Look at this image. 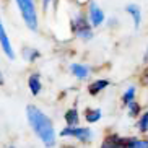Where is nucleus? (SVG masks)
<instances>
[{
	"label": "nucleus",
	"instance_id": "9b49d317",
	"mask_svg": "<svg viewBox=\"0 0 148 148\" xmlns=\"http://www.w3.org/2000/svg\"><path fill=\"white\" fill-rule=\"evenodd\" d=\"M125 12H127V15L132 18V21H134V28H135V29H138L140 25H142V8H140L137 3H129L125 7Z\"/></svg>",
	"mask_w": 148,
	"mask_h": 148
},
{
	"label": "nucleus",
	"instance_id": "39448f33",
	"mask_svg": "<svg viewBox=\"0 0 148 148\" xmlns=\"http://www.w3.org/2000/svg\"><path fill=\"white\" fill-rule=\"evenodd\" d=\"M86 16H88V21H90V25H91L93 28H99V26H103V25L106 23L104 10L101 8L95 0H90V2H88Z\"/></svg>",
	"mask_w": 148,
	"mask_h": 148
},
{
	"label": "nucleus",
	"instance_id": "1a4fd4ad",
	"mask_svg": "<svg viewBox=\"0 0 148 148\" xmlns=\"http://www.w3.org/2000/svg\"><path fill=\"white\" fill-rule=\"evenodd\" d=\"M28 88H29V93L33 96H39L42 91V80H41V75L38 72H33L28 77Z\"/></svg>",
	"mask_w": 148,
	"mask_h": 148
},
{
	"label": "nucleus",
	"instance_id": "423d86ee",
	"mask_svg": "<svg viewBox=\"0 0 148 148\" xmlns=\"http://www.w3.org/2000/svg\"><path fill=\"white\" fill-rule=\"evenodd\" d=\"M0 49H2V52L5 54L7 59L15 60L16 54H15V51H13V46H12V41H10L8 33H7V29H5V25H3V21H2V16H0Z\"/></svg>",
	"mask_w": 148,
	"mask_h": 148
},
{
	"label": "nucleus",
	"instance_id": "7ed1b4c3",
	"mask_svg": "<svg viewBox=\"0 0 148 148\" xmlns=\"http://www.w3.org/2000/svg\"><path fill=\"white\" fill-rule=\"evenodd\" d=\"M20 15H21L23 21L26 25L29 31H38L39 28V18H38V8H36L34 0H15Z\"/></svg>",
	"mask_w": 148,
	"mask_h": 148
},
{
	"label": "nucleus",
	"instance_id": "412c9836",
	"mask_svg": "<svg viewBox=\"0 0 148 148\" xmlns=\"http://www.w3.org/2000/svg\"><path fill=\"white\" fill-rule=\"evenodd\" d=\"M5 78H3V73H2V69H0V86H3Z\"/></svg>",
	"mask_w": 148,
	"mask_h": 148
},
{
	"label": "nucleus",
	"instance_id": "4be33fe9",
	"mask_svg": "<svg viewBox=\"0 0 148 148\" xmlns=\"http://www.w3.org/2000/svg\"><path fill=\"white\" fill-rule=\"evenodd\" d=\"M7 148H16V147H13V145H10V147H7Z\"/></svg>",
	"mask_w": 148,
	"mask_h": 148
},
{
	"label": "nucleus",
	"instance_id": "f257e3e1",
	"mask_svg": "<svg viewBox=\"0 0 148 148\" xmlns=\"http://www.w3.org/2000/svg\"><path fill=\"white\" fill-rule=\"evenodd\" d=\"M26 119L29 124L31 130L41 140V143L46 148H54L57 145V132L54 127L52 119L44 112L41 108L36 104L26 106Z\"/></svg>",
	"mask_w": 148,
	"mask_h": 148
},
{
	"label": "nucleus",
	"instance_id": "a211bd4d",
	"mask_svg": "<svg viewBox=\"0 0 148 148\" xmlns=\"http://www.w3.org/2000/svg\"><path fill=\"white\" fill-rule=\"evenodd\" d=\"M21 54H23V59H25L28 64H34V62L41 57V52L34 47H25Z\"/></svg>",
	"mask_w": 148,
	"mask_h": 148
},
{
	"label": "nucleus",
	"instance_id": "0eeeda50",
	"mask_svg": "<svg viewBox=\"0 0 148 148\" xmlns=\"http://www.w3.org/2000/svg\"><path fill=\"white\" fill-rule=\"evenodd\" d=\"M69 72L72 77H75L77 80H86L91 77V67L86 65V64H82V62H73L70 64Z\"/></svg>",
	"mask_w": 148,
	"mask_h": 148
},
{
	"label": "nucleus",
	"instance_id": "2eb2a0df",
	"mask_svg": "<svg viewBox=\"0 0 148 148\" xmlns=\"http://www.w3.org/2000/svg\"><path fill=\"white\" fill-rule=\"evenodd\" d=\"M135 98H137V86L135 85H129V86L124 90V93H122L121 96V101H122V106L125 108L129 103H132V101H135Z\"/></svg>",
	"mask_w": 148,
	"mask_h": 148
},
{
	"label": "nucleus",
	"instance_id": "dca6fc26",
	"mask_svg": "<svg viewBox=\"0 0 148 148\" xmlns=\"http://www.w3.org/2000/svg\"><path fill=\"white\" fill-rule=\"evenodd\" d=\"M137 130L142 135L148 134V109L147 111H142V114L137 117Z\"/></svg>",
	"mask_w": 148,
	"mask_h": 148
},
{
	"label": "nucleus",
	"instance_id": "5701e85b",
	"mask_svg": "<svg viewBox=\"0 0 148 148\" xmlns=\"http://www.w3.org/2000/svg\"><path fill=\"white\" fill-rule=\"evenodd\" d=\"M145 138H147V140H148V134H147V137H145Z\"/></svg>",
	"mask_w": 148,
	"mask_h": 148
},
{
	"label": "nucleus",
	"instance_id": "20e7f679",
	"mask_svg": "<svg viewBox=\"0 0 148 148\" xmlns=\"http://www.w3.org/2000/svg\"><path fill=\"white\" fill-rule=\"evenodd\" d=\"M57 135L64 137V138L78 140L82 143H90L95 138V132H93L91 127H83V125H65Z\"/></svg>",
	"mask_w": 148,
	"mask_h": 148
},
{
	"label": "nucleus",
	"instance_id": "f3484780",
	"mask_svg": "<svg viewBox=\"0 0 148 148\" xmlns=\"http://www.w3.org/2000/svg\"><path fill=\"white\" fill-rule=\"evenodd\" d=\"M125 111H127V116L130 119H137L140 114H142V104L135 99V101H132V103H129V104L125 106Z\"/></svg>",
	"mask_w": 148,
	"mask_h": 148
},
{
	"label": "nucleus",
	"instance_id": "f03ea898",
	"mask_svg": "<svg viewBox=\"0 0 148 148\" xmlns=\"http://www.w3.org/2000/svg\"><path fill=\"white\" fill-rule=\"evenodd\" d=\"M70 29H72V34L77 39H82V41H91L93 36H95V28L90 25L86 12H83V10H77L72 15V18H70Z\"/></svg>",
	"mask_w": 148,
	"mask_h": 148
},
{
	"label": "nucleus",
	"instance_id": "6e6552de",
	"mask_svg": "<svg viewBox=\"0 0 148 148\" xmlns=\"http://www.w3.org/2000/svg\"><path fill=\"white\" fill-rule=\"evenodd\" d=\"M109 86H111V82L108 78H96L93 82H90L86 90H88V95L90 96H98L104 91V90H108Z\"/></svg>",
	"mask_w": 148,
	"mask_h": 148
},
{
	"label": "nucleus",
	"instance_id": "6ab92c4d",
	"mask_svg": "<svg viewBox=\"0 0 148 148\" xmlns=\"http://www.w3.org/2000/svg\"><path fill=\"white\" fill-rule=\"evenodd\" d=\"M54 2H56V0H42V8H44V10H47L49 7L54 3Z\"/></svg>",
	"mask_w": 148,
	"mask_h": 148
},
{
	"label": "nucleus",
	"instance_id": "9d476101",
	"mask_svg": "<svg viewBox=\"0 0 148 148\" xmlns=\"http://www.w3.org/2000/svg\"><path fill=\"white\" fill-rule=\"evenodd\" d=\"M121 148H148V140L142 137H124Z\"/></svg>",
	"mask_w": 148,
	"mask_h": 148
},
{
	"label": "nucleus",
	"instance_id": "ddd939ff",
	"mask_svg": "<svg viewBox=\"0 0 148 148\" xmlns=\"http://www.w3.org/2000/svg\"><path fill=\"white\" fill-rule=\"evenodd\" d=\"M122 138H124V137H121L119 134H114V132L112 134H108L104 138H103L99 148H121Z\"/></svg>",
	"mask_w": 148,
	"mask_h": 148
},
{
	"label": "nucleus",
	"instance_id": "f8f14e48",
	"mask_svg": "<svg viewBox=\"0 0 148 148\" xmlns=\"http://www.w3.org/2000/svg\"><path fill=\"white\" fill-rule=\"evenodd\" d=\"M101 117H103V109L101 108H86L83 111V119H85L90 125L98 124V122L101 121Z\"/></svg>",
	"mask_w": 148,
	"mask_h": 148
},
{
	"label": "nucleus",
	"instance_id": "4468645a",
	"mask_svg": "<svg viewBox=\"0 0 148 148\" xmlns=\"http://www.w3.org/2000/svg\"><path fill=\"white\" fill-rule=\"evenodd\" d=\"M65 125H80V111L78 108H70L64 112Z\"/></svg>",
	"mask_w": 148,
	"mask_h": 148
},
{
	"label": "nucleus",
	"instance_id": "aec40b11",
	"mask_svg": "<svg viewBox=\"0 0 148 148\" xmlns=\"http://www.w3.org/2000/svg\"><path fill=\"white\" fill-rule=\"evenodd\" d=\"M142 82H143L145 86H148V69L143 72V75H142Z\"/></svg>",
	"mask_w": 148,
	"mask_h": 148
}]
</instances>
